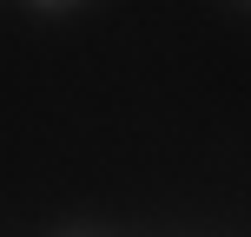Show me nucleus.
<instances>
[{"mask_svg": "<svg viewBox=\"0 0 251 237\" xmlns=\"http://www.w3.org/2000/svg\"><path fill=\"white\" fill-rule=\"evenodd\" d=\"M40 7H66V0H40Z\"/></svg>", "mask_w": 251, "mask_h": 237, "instance_id": "nucleus-1", "label": "nucleus"}]
</instances>
